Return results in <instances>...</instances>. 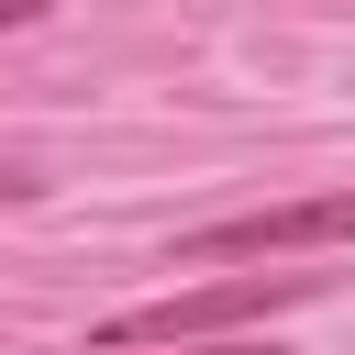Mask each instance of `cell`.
I'll use <instances>...</instances> for the list:
<instances>
[{
	"label": "cell",
	"instance_id": "cell-1",
	"mask_svg": "<svg viewBox=\"0 0 355 355\" xmlns=\"http://www.w3.org/2000/svg\"><path fill=\"white\" fill-rule=\"evenodd\" d=\"M344 266H233L211 288H166L144 311H111L89 333V355H144V344H211V333H244V322H277V311H311L333 300Z\"/></svg>",
	"mask_w": 355,
	"mask_h": 355
},
{
	"label": "cell",
	"instance_id": "cell-2",
	"mask_svg": "<svg viewBox=\"0 0 355 355\" xmlns=\"http://www.w3.org/2000/svg\"><path fill=\"white\" fill-rule=\"evenodd\" d=\"M322 244H355V189H322V200H277V211L200 222V233H178V266H255V255H322Z\"/></svg>",
	"mask_w": 355,
	"mask_h": 355
},
{
	"label": "cell",
	"instance_id": "cell-3",
	"mask_svg": "<svg viewBox=\"0 0 355 355\" xmlns=\"http://www.w3.org/2000/svg\"><path fill=\"white\" fill-rule=\"evenodd\" d=\"M0 200H44V166H22V155H0Z\"/></svg>",
	"mask_w": 355,
	"mask_h": 355
},
{
	"label": "cell",
	"instance_id": "cell-4",
	"mask_svg": "<svg viewBox=\"0 0 355 355\" xmlns=\"http://www.w3.org/2000/svg\"><path fill=\"white\" fill-rule=\"evenodd\" d=\"M144 355H277V344H222L211 333V344H144Z\"/></svg>",
	"mask_w": 355,
	"mask_h": 355
},
{
	"label": "cell",
	"instance_id": "cell-5",
	"mask_svg": "<svg viewBox=\"0 0 355 355\" xmlns=\"http://www.w3.org/2000/svg\"><path fill=\"white\" fill-rule=\"evenodd\" d=\"M44 11H55V0H0V33H11V22H44Z\"/></svg>",
	"mask_w": 355,
	"mask_h": 355
}]
</instances>
